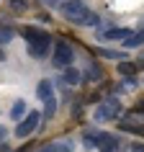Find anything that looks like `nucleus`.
I'll return each mask as SVG.
<instances>
[{
    "label": "nucleus",
    "mask_w": 144,
    "mask_h": 152,
    "mask_svg": "<svg viewBox=\"0 0 144 152\" xmlns=\"http://www.w3.org/2000/svg\"><path fill=\"white\" fill-rule=\"evenodd\" d=\"M62 16L72 23H82V26H98V16L93 10H88V5L82 0H64L62 3Z\"/></svg>",
    "instance_id": "obj_1"
},
{
    "label": "nucleus",
    "mask_w": 144,
    "mask_h": 152,
    "mask_svg": "<svg viewBox=\"0 0 144 152\" xmlns=\"http://www.w3.org/2000/svg\"><path fill=\"white\" fill-rule=\"evenodd\" d=\"M72 59H75V52H72V47L67 44V41H57L54 44V57H52V62H54V67H70L72 64Z\"/></svg>",
    "instance_id": "obj_2"
},
{
    "label": "nucleus",
    "mask_w": 144,
    "mask_h": 152,
    "mask_svg": "<svg viewBox=\"0 0 144 152\" xmlns=\"http://www.w3.org/2000/svg\"><path fill=\"white\" fill-rule=\"evenodd\" d=\"M121 111V103H119V98H108V101H103V103L95 108V119L98 121H111L116 119Z\"/></svg>",
    "instance_id": "obj_3"
},
{
    "label": "nucleus",
    "mask_w": 144,
    "mask_h": 152,
    "mask_svg": "<svg viewBox=\"0 0 144 152\" xmlns=\"http://www.w3.org/2000/svg\"><path fill=\"white\" fill-rule=\"evenodd\" d=\"M39 116H41V113H36V111L26 113L23 119L18 121V126H16V137H21V139H23V137H28L33 129L39 126Z\"/></svg>",
    "instance_id": "obj_4"
},
{
    "label": "nucleus",
    "mask_w": 144,
    "mask_h": 152,
    "mask_svg": "<svg viewBox=\"0 0 144 152\" xmlns=\"http://www.w3.org/2000/svg\"><path fill=\"white\" fill-rule=\"evenodd\" d=\"M49 49H52V39H49V36H44V39L31 41V44H28V54H31L33 59H44V57L49 54Z\"/></svg>",
    "instance_id": "obj_5"
},
{
    "label": "nucleus",
    "mask_w": 144,
    "mask_h": 152,
    "mask_svg": "<svg viewBox=\"0 0 144 152\" xmlns=\"http://www.w3.org/2000/svg\"><path fill=\"white\" fill-rule=\"evenodd\" d=\"M98 150L100 152H116L119 150V137H113V134H100L98 137Z\"/></svg>",
    "instance_id": "obj_6"
},
{
    "label": "nucleus",
    "mask_w": 144,
    "mask_h": 152,
    "mask_svg": "<svg viewBox=\"0 0 144 152\" xmlns=\"http://www.w3.org/2000/svg\"><path fill=\"white\" fill-rule=\"evenodd\" d=\"M129 28H105V31L98 34V39H121V41H126L129 39Z\"/></svg>",
    "instance_id": "obj_7"
},
{
    "label": "nucleus",
    "mask_w": 144,
    "mask_h": 152,
    "mask_svg": "<svg viewBox=\"0 0 144 152\" xmlns=\"http://www.w3.org/2000/svg\"><path fill=\"white\" fill-rule=\"evenodd\" d=\"M62 83H67V85H80V83H82V72L75 70V67H64Z\"/></svg>",
    "instance_id": "obj_8"
},
{
    "label": "nucleus",
    "mask_w": 144,
    "mask_h": 152,
    "mask_svg": "<svg viewBox=\"0 0 144 152\" xmlns=\"http://www.w3.org/2000/svg\"><path fill=\"white\" fill-rule=\"evenodd\" d=\"M21 34H23V39L31 44V41H39V39H44V36H49V34H44L41 28H36V26H23L21 28Z\"/></svg>",
    "instance_id": "obj_9"
},
{
    "label": "nucleus",
    "mask_w": 144,
    "mask_h": 152,
    "mask_svg": "<svg viewBox=\"0 0 144 152\" xmlns=\"http://www.w3.org/2000/svg\"><path fill=\"white\" fill-rule=\"evenodd\" d=\"M36 98L44 101V103H47L49 98H54V90H52V83H49V80H41L39 83V88H36Z\"/></svg>",
    "instance_id": "obj_10"
},
{
    "label": "nucleus",
    "mask_w": 144,
    "mask_h": 152,
    "mask_svg": "<svg viewBox=\"0 0 144 152\" xmlns=\"http://www.w3.org/2000/svg\"><path fill=\"white\" fill-rule=\"evenodd\" d=\"M41 152H72V142H52L47 147H41Z\"/></svg>",
    "instance_id": "obj_11"
},
{
    "label": "nucleus",
    "mask_w": 144,
    "mask_h": 152,
    "mask_svg": "<svg viewBox=\"0 0 144 152\" xmlns=\"http://www.w3.org/2000/svg\"><path fill=\"white\" fill-rule=\"evenodd\" d=\"M23 116H26V103H23V101H16L13 108H10V119H13V121H21Z\"/></svg>",
    "instance_id": "obj_12"
},
{
    "label": "nucleus",
    "mask_w": 144,
    "mask_h": 152,
    "mask_svg": "<svg viewBox=\"0 0 144 152\" xmlns=\"http://www.w3.org/2000/svg\"><path fill=\"white\" fill-rule=\"evenodd\" d=\"M13 36H16V31H13L10 26H0V44H8V41H13Z\"/></svg>",
    "instance_id": "obj_13"
},
{
    "label": "nucleus",
    "mask_w": 144,
    "mask_h": 152,
    "mask_svg": "<svg viewBox=\"0 0 144 152\" xmlns=\"http://www.w3.org/2000/svg\"><path fill=\"white\" fill-rule=\"evenodd\" d=\"M54 111H57V101H54V98H49L47 103H44V113H41V116H44V119H52Z\"/></svg>",
    "instance_id": "obj_14"
},
{
    "label": "nucleus",
    "mask_w": 144,
    "mask_h": 152,
    "mask_svg": "<svg viewBox=\"0 0 144 152\" xmlns=\"http://www.w3.org/2000/svg\"><path fill=\"white\" fill-rule=\"evenodd\" d=\"M126 47H139V44H144V31H139V34H134V36H129L126 41H124Z\"/></svg>",
    "instance_id": "obj_15"
},
{
    "label": "nucleus",
    "mask_w": 144,
    "mask_h": 152,
    "mask_svg": "<svg viewBox=\"0 0 144 152\" xmlns=\"http://www.w3.org/2000/svg\"><path fill=\"white\" fill-rule=\"evenodd\" d=\"M98 137L100 132H85V147H98Z\"/></svg>",
    "instance_id": "obj_16"
},
{
    "label": "nucleus",
    "mask_w": 144,
    "mask_h": 152,
    "mask_svg": "<svg viewBox=\"0 0 144 152\" xmlns=\"http://www.w3.org/2000/svg\"><path fill=\"white\" fill-rule=\"evenodd\" d=\"M134 64H129V62H121L119 64V75H126V77H131V75H134Z\"/></svg>",
    "instance_id": "obj_17"
},
{
    "label": "nucleus",
    "mask_w": 144,
    "mask_h": 152,
    "mask_svg": "<svg viewBox=\"0 0 144 152\" xmlns=\"http://www.w3.org/2000/svg\"><path fill=\"white\" fill-rule=\"evenodd\" d=\"M100 54H103L105 59H121V57H126V54H121V52H113V49H103Z\"/></svg>",
    "instance_id": "obj_18"
},
{
    "label": "nucleus",
    "mask_w": 144,
    "mask_h": 152,
    "mask_svg": "<svg viewBox=\"0 0 144 152\" xmlns=\"http://www.w3.org/2000/svg\"><path fill=\"white\" fill-rule=\"evenodd\" d=\"M100 75H103V72H100L95 64H93V67H90V77H93V80H100Z\"/></svg>",
    "instance_id": "obj_19"
},
{
    "label": "nucleus",
    "mask_w": 144,
    "mask_h": 152,
    "mask_svg": "<svg viewBox=\"0 0 144 152\" xmlns=\"http://www.w3.org/2000/svg\"><path fill=\"white\" fill-rule=\"evenodd\" d=\"M131 152H144V147L142 144H131Z\"/></svg>",
    "instance_id": "obj_20"
},
{
    "label": "nucleus",
    "mask_w": 144,
    "mask_h": 152,
    "mask_svg": "<svg viewBox=\"0 0 144 152\" xmlns=\"http://www.w3.org/2000/svg\"><path fill=\"white\" fill-rule=\"evenodd\" d=\"M47 5H62V0H44Z\"/></svg>",
    "instance_id": "obj_21"
},
{
    "label": "nucleus",
    "mask_w": 144,
    "mask_h": 152,
    "mask_svg": "<svg viewBox=\"0 0 144 152\" xmlns=\"http://www.w3.org/2000/svg\"><path fill=\"white\" fill-rule=\"evenodd\" d=\"M5 134H8V132H5V126H0V142L5 139Z\"/></svg>",
    "instance_id": "obj_22"
},
{
    "label": "nucleus",
    "mask_w": 144,
    "mask_h": 152,
    "mask_svg": "<svg viewBox=\"0 0 144 152\" xmlns=\"http://www.w3.org/2000/svg\"><path fill=\"white\" fill-rule=\"evenodd\" d=\"M0 152H8V147H5V144H3V142H0Z\"/></svg>",
    "instance_id": "obj_23"
},
{
    "label": "nucleus",
    "mask_w": 144,
    "mask_h": 152,
    "mask_svg": "<svg viewBox=\"0 0 144 152\" xmlns=\"http://www.w3.org/2000/svg\"><path fill=\"white\" fill-rule=\"evenodd\" d=\"M136 111H144V101H142V103H139V106H136Z\"/></svg>",
    "instance_id": "obj_24"
},
{
    "label": "nucleus",
    "mask_w": 144,
    "mask_h": 152,
    "mask_svg": "<svg viewBox=\"0 0 144 152\" xmlns=\"http://www.w3.org/2000/svg\"><path fill=\"white\" fill-rule=\"evenodd\" d=\"M3 59H5V54H3V49H0V62H3Z\"/></svg>",
    "instance_id": "obj_25"
},
{
    "label": "nucleus",
    "mask_w": 144,
    "mask_h": 152,
    "mask_svg": "<svg viewBox=\"0 0 144 152\" xmlns=\"http://www.w3.org/2000/svg\"><path fill=\"white\" fill-rule=\"evenodd\" d=\"M142 132H144V129H142Z\"/></svg>",
    "instance_id": "obj_26"
},
{
    "label": "nucleus",
    "mask_w": 144,
    "mask_h": 152,
    "mask_svg": "<svg viewBox=\"0 0 144 152\" xmlns=\"http://www.w3.org/2000/svg\"><path fill=\"white\" fill-rule=\"evenodd\" d=\"M16 3H18V0H16Z\"/></svg>",
    "instance_id": "obj_27"
}]
</instances>
